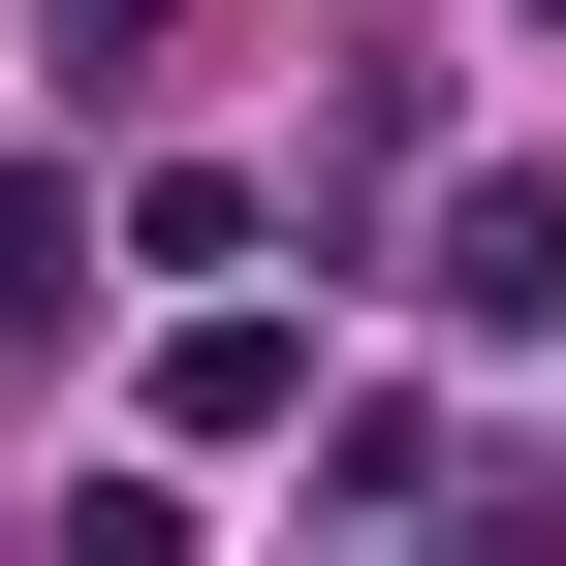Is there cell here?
Listing matches in <instances>:
<instances>
[{"label":"cell","mask_w":566,"mask_h":566,"mask_svg":"<svg viewBox=\"0 0 566 566\" xmlns=\"http://www.w3.org/2000/svg\"><path fill=\"white\" fill-rule=\"evenodd\" d=\"M441 315H472V346L566 315V158H472V189H441Z\"/></svg>","instance_id":"6da1fadb"},{"label":"cell","mask_w":566,"mask_h":566,"mask_svg":"<svg viewBox=\"0 0 566 566\" xmlns=\"http://www.w3.org/2000/svg\"><path fill=\"white\" fill-rule=\"evenodd\" d=\"M63 315H95V189H63V158H0V346H63Z\"/></svg>","instance_id":"7a4b0ae2"},{"label":"cell","mask_w":566,"mask_h":566,"mask_svg":"<svg viewBox=\"0 0 566 566\" xmlns=\"http://www.w3.org/2000/svg\"><path fill=\"white\" fill-rule=\"evenodd\" d=\"M158 409H189V441H283V409H315V346H283V315H189V346H158Z\"/></svg>","instance_id":"3957f363"},{"label":"cell","mask_w":566,"mask_h":566,"mask_svg":"<svg viewBox=\"0 0 566 566\" xmlns=\"http://www.w3.org/2000/svg\"><path fill=\"white\" fill-rule=\"evenodd\" d=\"M535 32H566V0H535Z\"/></svg>","instance_id":"277c9868"}]
</instances>
